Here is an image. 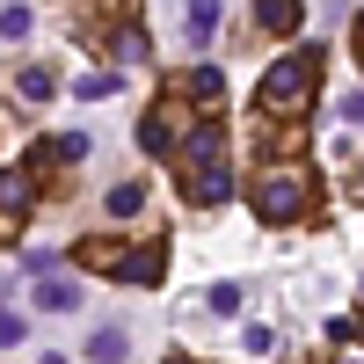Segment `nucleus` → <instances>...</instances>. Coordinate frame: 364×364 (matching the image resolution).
<instances>
[{
  "label": "nucleus",
  "instance_id": "nucleus-5",
  "mask_svg": "<svg viewBox=\"0 0 364 364\" xmlns=\"http://www.w3.org/2000/svg\"><path fill=\"white\" fill-rule=\"evenodd\" d=\"M168 95L190 109L197 102V117H226V73L219 66H182L175 80H168Z\"/></svg>",
  "mask_w": 364,
  "mask_h": 364
},
{
  "label": "nucleus",
  "instance_id": "nucleus-16",
  "mask_svg": "<svg viewBox=\"0 0 364 364\" xmlns=\"http://www.w3.org/2000/svg\"><path fill=\"white\" fill-rule=\"evenodd\" d=\"M109 95H117V73H87L80 80V102H109Z\"/></svg>",
  "mask_w": 364,
  "mask_h": 364
},
{
  "label": "nucleus",
  "instance_id": "nucleus-23",
  "mask_svg": "<svg viewBox=\"0 0 364 364\" xmlns=\"http://www.w3.org/2000/svg\"><path fill=\"white\" fill-rule=\"evenodd\" d=\"M343 117H350V124L364 132V95H350V109H343Z\"/></svg>",
  "mask_w": 364,
  "mask_h": 364
},
{
  "label": "nucleus",
  "instance_id": "nucleus-11",
  "mask_svg": "<svg viewBox=\"0 0 364 364\" xmlns=\"http://www.w3.org/2000/svg\"><path fill=\"white\" fill-rule=\"evenodd\" d=\"M87 357H95V364H124L132 336H124V328H95V336H87Z\"/></svg>",
  "mask_w": 364,
  "mask_h": 364
},
{
  "label": "nucleus",
  "instance_id": "nucleus-15",
  "mask_svg": "<svg viewBox=\"0 0 364 364\" xmlns=\"http://www.w3.org/2000/svg\"><path fill=\"white\" fill-rule=\"evenodd\" d=\"M22 336H29V321H22V314H15V306H0V350H15V343H22Z\"/></svg>",
  "mask_w": 364,
  "mask_h": 364
},
{
  "label": "nucleus",
  "instance_id": "nucleus-2",
  "mask_svg": "<svg viewBox=\"0 0 364 364\" xmlns=\"http://www.w3.org/2000/svg\"><path fill=\"white\" fill-rule=\"evenodd\" d=\"M248 204H255L262 226H299V219H314V175L299 161H269L248 182Z\"/></svg>",
  "mask_w": 364,
  "mask_h": 364
},
{
  "label": "nucleus",
  "instance_id": "nucleus-1",
  "mask_svg": "<svg viewBox=\"0 0 364 364\" xmlns=\"http://www.w3.org/2000/svg\"><path fill=\"white\" fill-rule=\"evenodd\" d=\"M314 102H321V44H299V51H284L277 66L262 73L255 117H262V124H306Z\"/></svg>",
  "mask_w": 364,
  "mask_h": 364
},
{
  "label": "nucleus",
  "instance_id": "nucleus-4",
  "mask_svg": "<svg viewBox=\"0 0 364 364\" xmlns=\"http://www.w3.org/2000/svg\"><path fill=\"white\" fill-rule=\"evenodd\" d=\"M182 132H190V124H182V102L161 87V95H154V109L139 117V154H146V161H175Z\"/></svg>",
  "mask_w": 364,
  "mask_h": 364
},
{
  "label": "nucleus",
  "instance_id": "nucleus-21",
  "mask_svg": "<svg viewBox=\"0 0 364 364\" xmlns=\"http://www.w3.org/2000/svg\"><path fill=\"white\" fill-rule=\"evenodd\" d=\"M87 8H102V15H132V0H87Z\"/></svg>",
  "mask_w": 364,
  "mask_h": 364
},
{
  "label": "nucleus",
  "instance_id": "nucleus-20",
  "mask_svg": "<svg viewBox=\"0 0 364 364\" xmlns=\"http://www.w3.org/2000/svg\"><path fill=\"white\" fill-rule=\"evenodd\" d=\"M350 51L364 58V8H357V22H350Z\"/></svg>",
  "mask_w": 364,
  "mask_h": 364
},
{
  "label": "nucleus",
  "instance_id": "nucleus-7",
  "mask_svg": "<svg viewBox=\"0 0 364 364\" xmlns=\"http://www.w3.org/2000/svg\"><path fill=\"white\" fill-rule=\"evenodd\" d=\"M66 262L87 269V277H117V269H124V233H87V240L66 248Z\"/></svg>",
  "mask_w": 364,
  "mask_h": 364
},
{
  "label": "nucleus",
  "instance_id": "nucleus-25",
  "mask_svg": "<svg viewBox=\"0 0 364 364\" xmlns=\"http://www.w3.org/2000/svg\"><path fill=\"white\" fill-rule=\"evenodd\" d=\"M168 364H197V357H168Z\"/></svg>",
  "mask_w": 364,
  "mask_h": 364
},
{
  "label": "nucleus",
  "instance_id": "nucleus-12",
  "mask_svg": "<svg viewBox=\"0 0 364 364\" xmlns=\"http://www.w3.org/2000/svg\"><path fill=\"white\" fill-rule=\"evenodd\" d=\"M15 87H22V102H51V95H58V73H51V66H22Z\"/></svg>",
  "mask_w": 364,
  "mask_h": 364
},
{
  "label": "nucleus",
  "instance_id": "nucleus-22",
  "mask_svg": "<svg viewBox=\"0 0 364 364\" xmlns=\"http://www.w3.org/2000/svg\"><path fill=\"white\" fill-rule=\"evenodd\" d=\"M343 190H350V204H364V168H357V175L343 182Z\"/></svg>",
  "mask_w": 364,
  "mask_h": 364
},
{
  "label": "nucleus",
  "instance_id": "nucleus-24",
  "mask_svg": "<svg viewBox=\"0 0 364 364\" xmlns=\"http://www.w3.org/2000/svg\"><path fill=\"white\" fill-rule=\"evenodd\" d=\"M37 364H66V357H37Z\"/></svg>",
  "mask_w": 364,
  "mask_h": 364
},
{
  "label": "nucleus",
  "instance_id": "nucleus-13",
  "mask_svg": "<svg viewBox=\"0 0 364 364\" xmlns=\"http://www.w3.org/2000/svg\"><path fill=\"white\" fill-rule=\"evenodd\" d=\"M102 204H109V219H132V211L146 204V182H139V175H132V182H117V190H109Z\"/></svg>",
  "mask_w": 364,
  "mask_h": 364
},
{
  "label": "nucleus",
  "instance_id": "nucleus-19",
  "mask_svg": "<svg viewBox=\"0 0 364 364\" xmlns=\"http://www.w3.org/2000/svg\"><path fill=\"white\" fill-rule=\"evenodd\" d=\"M211 314H240V284H211Z\"/></svg>",
  "mask_w": 364,
  "mask_h": 364
},
{
  "label": "nucleus",
  "instance_id": "nucleus-8",
  "mask_svg": "<svg viewBox=\"0 0 364 364\" xmlns=\"http://www.w3.org/2000/svg\"><path fill=\"white\" fill-rule=\"evenodd\" d=\"M299 22H306V0H255V29H262V37L291 44V37H299Z\"/></svg>",
  "mask_w": 364,
  "mask_h": 364
},
{
  "label": "nucleus",
  "instance_id": "nucleus-9",
  "mask_svg": "<svg viewBox=\"0 0 364 364\" xmlns=\"http://www.w3.org/2000/svg\"><path fill=\"white\" fill-rule=\"evenodd\" d=\"M219 0H190V8H182V44L190 51H211V37H219Z\"/></svg>",
  "mask_w": 364,
  "mask_h": 364
},
{
  "label": "nucleus",
  "instance_id": "nucleus-17",
  "mask_svg": "<svg viewBox=\"0 0 364 364\" xmlns=\"http://www.w3.org/2000/svg\"><path fill=\"white\" fill-rule=\"evenodd\" d=\"M58 262H66V255H58V248H29V255H22V269H29V277H51Z\"/></svg>",
  "mask_w": 364,
  "mask_h": 364
},
{
  "label": "nucleus",
  "instance_id": "nucleus-14",
  "mask_svg": "<svg viewBox=\"0 0 364 364\" xmlns=\"http://www.w3.org/2000/svg\"><path fill=\"white\" fill-rule=\"evenodd\" d=\"M0 37H8V44L29 37V8H22V0H8V8H0Z\"/></svg>",
  "mask_w": 364,
  "mask_h": 364
},
{
  "label": "nucleus",
  "instance_id": "nucleus-3",
  "mask_svg": "<svg viewBox=\"0 0 364 364\" xmlns=\"http://www.w3.org/2000/svg\"><path fill=\"white\" fill-rule=\"evenodd\" d=\"M37 197H44V175H37V161H15V168H0V240H15V233L29 226Z\"/></svg>",
  "mask_w": 364,
  "mask_h": 364
},
{
  "label": "nucleus",
  "instance_id": "nucleus-18",
  "mask_svg": "<svg viewBox=\"0 0 364 364\" xmlns=\"http://www.w3.org/2000/svg\"><path fill=\"white\" fill-rule=\"evenodd\" d=\"M240 350H248V357H269V350H277V336H269V328L255 321V328H248V336H240Z\"/></svg>",
  "mask_w": 364,
  "mask_h": 364
},
{
  "label": "nucleus",
  "instance_id": "nucleus-6",
  "mask_svg": "<svg viewBox=\"0 0 364 364\" xmlns=\"http://www.w3.org/2000/svg\"><path fill=\"white\" fill-rule=\"evenodd\" d=\"M117 284H132V291H161V284H168V233H146L139 248H124Z\"/></svg>",
  "mask_w": 364,
  "mask_h": 364
},
{
  "label": "nucleus",
  "instance_id": "nucleus-26",
  "mask_svg": "<svg viewBox=\"0 0 364 364\" xmlns=\"http://www.w3.org/2000/svg\"><path fill=\"white\" fill-rule=\"evenodd\" d=\"M357 291H364V277H357Z\"/></svg>",
  "mask_w": 364,
  "mask_h": 364
},
{
  "label": "nucleus",
  "instance_id": "nucleus-10",
  "mask_svg": "<svg viewBox=\"0 0 364 364\" xmlns=\"http://www.w3.org/2000/svg\"><path fill=\"white\" fill-rule=\"evenodd\" d=\"M80 299H87V291L66 284L58 269H51V284H37V306H44V314H80Z\"/></svg>",
  "mask_w": 364,
  "mask_h": 364
}]
</instances>
